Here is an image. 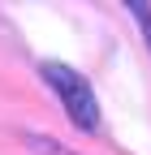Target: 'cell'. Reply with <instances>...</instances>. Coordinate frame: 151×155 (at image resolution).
I'll return each mask as SVG.
<instances>
[{"mask_svg": "<svg viewBox=\"0 0 151 155\" xmlns=\"http://www.w3.org/2000/svg\"><path fill=\"white\" fill-rule=\"evenodd\" d=\"M43 78H48V86L61 95L65 112H69L82 129H95V125H99V104H95V91H91V82H86L82 73H73V69H65V65L48 61V65H43Z\"/></svg>", "mask_w": 151, "mask_h": 155, "instance_id": "cell-1", "label": "cell"}, {"mask_svg": "<svg viewBox=\"0 0 151 155\" xmlns=\"http://www.w3.org/2000/svg\"><path fill=\"white\" fill-rule=\"evenodd\" d=\"M30 147L39 151V155H73V151H65V147H56V142H48V138H35Z\"/></svg>", "mask_w": 151, "mask_h": 155, "instance_id": "cell-2", "label": "cell"}, {"mask_svg": "<svg viewBox=\"0 0 151 155\" xmlns=\"http://www.w3.org/2000/svg\"><path fill=\"white\" fill-rule=\"evenodd\" d=\"M129 13H134L138 22L147 26V43H151V9H147V5H129Z\"/></svg>", "mask_w": 151, "mask_h": 155, "instance_id": "cell-3", "label": "cell"}]
</instances>
